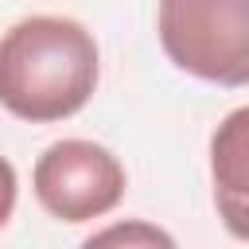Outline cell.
<instances>
[{"mask_svg": "<svg viewBox=\"0 0 249 249\" xmlns=\"http://www.w3.org/2000/svg\"><path fill=\"white\" fill-rule=\"evenodd\" d=\"M97 43L66 16H31L0 39V105L31 124L74 117L97 89Z\"/></svg>", "mask_w": 249, "mask_h": 249, "instance_id": "cell-1", "label": "cell"}, {"mask_svg": "<svg viewBox=\"0 0 249 249\" xmlns=\"http://www.w3.org/2000/svg\"><path fill=\"white\" fill-rule=\"evenodd\" d=\"M156 31L183 74L249 86V0H160Z\"/></svg>", "mask_w": 249, "mask_h": 249, "instance_id": "cell-2", "label": "cell"}, {"mask_svg": "<svg viewBox=\"0 0 249 249\" xmlns=\"http://www.w3.org/2000/svg\"><path fill=\"white\" fill-rule=\"evenodd\" d=\"M39 206L58 222H93L109 214L124 195L121 160L93 140H58L51 144L31 171Z\"/></svg>", "mask_w": 249, "mask_h": 249, "instance_id": "cell-3", "label": "cell"}, {"mask_svg": "<svg viewBox=\"0 0 249 249\" xmlns=\"http://www.w3.org/2000/svg\"><path fill=\"white\" fill-rule=\"evenodd\" d=\"M210 179L222 226L249 241V105L222 117L210 136Z\"/></svg>", "mask_w": 249, "mask_h": 249, "instance_id": "cell-4", "label": "cell"}, {"mask_svg": "<svg viewBox=\"0 0 249 249\" xmlns=\"http://www.w3.org/2000/svg\"><path fill=\"white\" fill-rule=\"evenodd\" d=\"M93 241H148V245H171V237L167 233H160V230H152V226H117V230H105V233H93L89 237V245Z\"/></svg>", "mask_w": 249, "mask_h": 249, "instance_id": "cell-5", "label": "cell"}, {"mask_svg": "<svg viewBox=\"0 0 249 249\" xmlns=\"http://www.w3.org/2000/svg\"><path fill=\"white\" fill-rule=\"evenodd\" d=\"M16 167L0 156V230L8 226V218H12V210H16Z\"/></svg>", "mask_w": 249, "mask_h": 249, "instance_id": "cell-6", "label": "cell"}]
</instances>
